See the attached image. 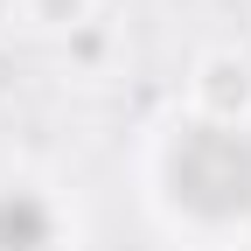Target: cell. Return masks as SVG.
I'll return each mask as SVG.
<instances>
[{
  "mask_svg": "<svg viewBox=\"0 0 251 251\" xmlns=\"http://www.w3.org/2000/svg\"><path fill=\"white\" fill-rule=\"evenodd\" d=\"M175 196L196 216H244L251 209V140L230 126H196L175 147Z\"/></svg>",
  "mask_w": 251,
  "mask_h": 251,
  "instance_id": "cell-1",
  "label": "cell"
},
{
  "mask_svg": "<svg viewBox=\"0 0 251 251\" xmlns=\"http://www.w3.org/2000/svg\"><path fill=\"white\" fill-rule=\"evenodd\" d=\"M49 244V209L14 188V196H0V251H42Z\"/></svg>",
  "mask_w": 251,
  "mask_h": 251,
  "instance_id": "cell-2",
  "label": "cell"
},
{
  "mask_svg": "<svg viewBox=\"0 0 251 251\" xmlns=\"http://www.w3.org/2000/svg\"><path fill=\"white\" fill-rule=\"evenodd\" d=\"M209 98H216V105H244V70L216 63V70H209Z\"/></svg>",
  "mask_w": 251,
  "mask_h": 251,
  "instance_id": "cell-3",
  "label": "cell"
}]
</instances>
